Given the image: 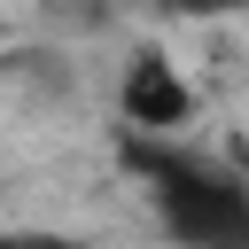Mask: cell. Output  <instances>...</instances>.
Listing matches in <instances>:
<instances>
[{"label": "cell", "mask_w": 249, "mask_h": 249, "mask_svg": "<svg viewBox=\"0 0 249 249\" xmlns=\"http://www.w3.org/2000/svg\"><path fill=\"white\" fill-rule=\"evenodd\" d=\"M124 163L148 179V202L179 249H249V179L187 140H132Z\"/></svg>", "instance_id": "obj_1"}, {"label": "cell", "mask_w": 249, "mask_h": 249, "mask_svg": "<svg viewBox=\"0 0 249 249\" xmlns=\"http://www.w3.org/2000/svg\"><path fill=\"white\" fill-rule=\"evenodd\" d=\"M117 109H124V132H132V140H187V124H195V86L179 78L171 54L148 47V54L124 62Z\"/></svg>", "instance_id": "obj_2"}, {"label": "cell", "mask_w": 249, "mask_h": 249, "mask_svg": "<svg viewBox=\"0 0 249 249\" xmlns=\"http://www.w3.org/2000/svg\"><path fill=\"white\" fill-rule=\"evenodd\" d=\"M0 249H93V241L54 233V226H0Z\"/></svg>", "instance_id": "obj_3"}, {"label": "cell", "mask_w": 249, "mask_h": 249, "mask_svg": "<svg viewBox=\"0 0 249 249\" xmlns=\"http://www.w3.org/2000/svg\"><path fill=\"white\" fill-rule=\"evenodd\" d=\"M233 8H249V0H171V16H233Z\"/></svg>", "instance_id": "obj_4"}]
</instances>
